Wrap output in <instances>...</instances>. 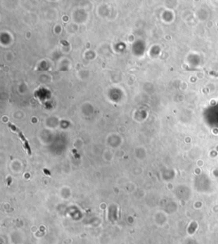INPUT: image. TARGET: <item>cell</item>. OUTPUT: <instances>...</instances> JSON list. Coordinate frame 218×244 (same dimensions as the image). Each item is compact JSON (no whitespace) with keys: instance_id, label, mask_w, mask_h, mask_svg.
<instances>
[{"instance_id":"1","label":"cell","mask_w":218,"mask_h":244,"mask_svg":"<svg viewBox=\"0 0 218 244\" xmlns=\"http://www.w3.org/2000/svg\"><path fill=\"white\" fill-rule=\"evenodd\" d=\"M17 132H18V135H19L20 138L21 139V141L23 142V143H24V147H25V148L26 149V151H27L28 154H31V148H30V146H29V144H28V142H27V140L25 138V137H24V135H23V133H22L21 132H20L19 130L17 131Z\"/></svg>"}]
</instances>
